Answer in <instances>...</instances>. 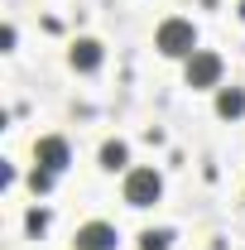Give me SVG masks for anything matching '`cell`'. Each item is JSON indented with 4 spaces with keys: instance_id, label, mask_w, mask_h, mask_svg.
I'll return each instance as SVG.
<instances>
[{
    "instance_id": "obj_1",
    "label": "cell",
    "mask_w": 245,
    "mask_h": 250,
    "mask_svg": "<svg viewBox=\"0 0 245 250\" xmlns=\"http://www.w3.org/2000/svg\"><path fill=\"white\" fill-rule=\"evenodd\" d=\"M154 48H159L163 58H192V53H197V29H192V20H163L159 34H154Z\"/></svg>"
},
{
    "instance_id": "obj_2",
    "label": "cell",
    "mask_w": 245,
    "mask_h": 250,
    "mask_svg": "<svg viewBox=\"0 0 245 250\" xmlns=\"http://www.w3.org/2000/svg\"><path fill=\"white\" fill-rule=\"evenodd\" d=\"M159 197H163V178L154 168H130L125 173V202L130 207H154Z\"/></svg>"
},
{
    "instance_id": "obj_3",
    "label": "cell",
    "mask_w": 245,
    "mask_h": 250,
    "mask_svg": "<svg viewBox=\"0 0 245 250\" xmlns=\"http://www.w3.org/2000/svg\"><path fill=\"white\" fill-rule=\"evenodd\" d=\"M187 87H197V92L221 87V58H216V53H207V48H197V53L187 58Z\"/></svg>"
},
{
    "instance_id": "obj_4",
    "label": "cell",
    "mask_w": 245,
    "mask_h": 250,
    "mask_svg": "<svg viewBox=\"0 0 245 250\" xmlns=\"http://www.w3.org/2000/svg\"><path fill=\"white\" fill-rule=\"evenodd\" d=\"M34 164H39V168H48V173H62V168L72 164L67 140H62V135H43V140L34 145Z\"/></svg>"
},
{
    "instance_id": "obj_5",
    "label": "cell",
    "mask_w": 245,
    "mask_h": 250,
    "mask_svg": "<svg viewBox=\"0 0 245 250\" xmlns=\"http://www.w3.org/2000/svg\"><path fill=\"white\" fill-rule=\"evenodd\" d=\"M77 250H116V226L106 221H87L77 231Z\"/></svg>"
},
{
    "instance_id": "obj_6",
    "label": "cell",
    "mask_w": 245,
    "mask_h": 250,
    "mask_svg": "<svg viewBox=\"0 0 245 250\" xmlns=\"http://www.w3.org/2000/svg\"><path fill=\"white\" fill-rule=\"evenodd\" d=\"M101 58H106V53H101V43H96V39H77V43L67 48V62H72L77 72H96Z\"/></svg>"
},
{
    "instance_id": "obj_7",
    "label": "cell",
    "mask_w": 245,
    "mask_h": 250,
    "mask_svg": "<svg viewBox=\"0 0 245 250\" xmlns=\"http://www.w3.org/2000/svg\"><path fill=\"white\" fill-rule=\"evenodd\" d=\"M216 116H221V121H241L245 116V92L241 87H221V92H216Z\"/></svg>"
},
{
    "instance_id": "obj_8",
    "label": "cell",
    "mask_w": 245,
    "mask_h": 250,
    "mask_svg": "<svg viewBox=\"0 0 245 250\" xmlns=\"http://www.w3.org/2000/svg\"><path fill=\"white\" fill-rule=\"evenodd\" d=\"M125 164H130L125 140H106V145H101V168H111V173H116V168H125Z\"/></svg>"
},
{
    "instance_id": "obj_9",
    "label": "cell",
    "mask_w": 245,
    "mask_h": 250,
    "mask_svg": "<svg viewBox=\"0 0 245 250\" xmlns=\"http://www.w3.org/2000/svg\"><path fill=\"white\" fill-rule=\"evenodd\" d=\"M173 246V231H144L140 236V250H168Z\"/></svg>"
},
{
    "instance_id": "obj_10",
    "label": "cell",
    "mask_w": 245,
    "mask_h": 250,
    "mask_svg": "<svg viewBox=\"0 0 245 250\" xmlns=\"http://www.w3.org/2000/svg\"><path fill=\"white\" fill-rule=\"evenodd\" d=\"M53 178H58V173H48V168H39V164H34V173H29V188L39 192V197H43V192L53 188Z\"/></svg>"
},
{
    "instance_id": "obj_11",
    "label": "cell",
    "mask_w": 245,
    "mask_h": 250,
    "mask_svg": "<svg viewBox=\"0 0 245 250\" xmlns=\"http://www.w3.org/2000/svg\"><path fill=\"white\" fill-rule=\"evenodd\" d=\"M24 226H29L34 236H43V231H48V212H39V207H34V212H29V221H24Z\"/></svg>"
}]
</instances>
